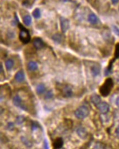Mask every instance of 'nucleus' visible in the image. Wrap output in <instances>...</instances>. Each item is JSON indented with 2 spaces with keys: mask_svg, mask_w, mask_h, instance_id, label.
Here are the masks:
<instances>
[{
  "mask_svg": "<svg viewBox=\"0 0 119 149\" xmlns=\"http://www.w3.org/2000/svg\"><path fill=\"white\" fill-rule=\"evenodd\" d=\"M114 81L111 78L109 77L107 78L99 88V93L102 97H107L111 92L114 87Z\"/></svg>",
  "mask_w": 119,
  "mask_h": 149,
  "instance_id": "obj_1",
  "label": "nucleus"
},
{
  "mask_svg": "<svg viewBox=\"0 0 119 149\" xmlns=\"http://www.w3.org/2000/svg\"><path fill=\"white\" fill-rule=\"evenodd\" d=\"M89 114V109L85 105H81L79 107L75 112V117L79 119H83L87 118Z\"/></svg>",
  "mask_w": 119,
  "mask_h": 149,
  "instance_id": "obj_2",
  "label": "nucleus"
},
{
  "mask_svg": "<svg viewBox=\"0 0 119 149\" xmlns=\"http://www.w3.org/2000/svg\"><path fill=\"white\" fill-rule=\"evenodd\" d=\"M19 28L21 29L19 32V39L24 44L28 43L31 40V35L27 29L23 26V25L20 24Z\"/></svg>",
  "mask_w": 119,
  "mask_h": 149,
  "instance_id": "obj_3",
  "label": "nucleus"
},
{
  "mask_svg": "<svg viewBox=\"0 0 119 149\" xmlns=\"http://www.w3.org/2000/svg\"><path fill=\"white\" fill-rule=\"evenodd\" d=\"M97 108L101 114H107L110 111V105L108 103L105 102H101L97 106Z\"/></svg>",
  "mask_w": 119,
  "mask_h": 149,
  "instance_id": "obj_4",
  "label": "nucleus"
},
{
  "mask_svg": "<svg viewBox=\"0 0 119 149\" xmlns=\"http://www.w3.org/2000/svg\"><path fill=\"white\" fill-rule=\"evenodd\" d=\"M61 29L63 33H66L69 28V21L67 18L64 17L60 18Z\"/></svg>",
  "mask_w": 119,
  "mask_h": 149,
  "instance_id": "obj_5",
  "label": "nucleus"
},
{
  "mask_svg": "<svg viewBox=\"0 0 119 149\" xmlns=\"http://www.w3.org/2000/svg\"><path fill=\"white\" fill-rule=\"evenodd\" d=\"M62 93L66 98L71 97L73 95L72 88L70 86L65 85L62 89Z\"/></svg>",
  "mask_w": 119,
  "mask_h": 149,
  "instance_id": "obj_6",
  "label": "nucleus"
},
{
  "mask_svg": "<svg viewBox=\"0 0 119 149\" xmlns=\"http://www.w3.org/2000/svg\"><path fill=\"white\" fill-rule=\"evenodd\" d=\"M76 132L78 137L83 140H85L88 138V133L84 127H79L76 130Z\"/></svg>",
  "mask_w": 119,
  "mask_h": 149,
  "instance_id": "obj_7",
  "label": "nucleus"
},
{
  "mask_svg": "<svg viewBox=\"0 0 119 149\" xmlns=\"http://www.w3.org/2000/svg\"><path fill=\"white\" fill-rule=\"evenodd\" d=\"M33 45L35 49L40 50L44 47L45 44L41 38H36L33 40Z\"/></svg>",
  "mask_w": 119,
  "mask_h": 149,
  "instance_id": "obj_8",
  "label": "nucleus"
},
{
  "mask_svg": "<svg viewBox=\"0 0 119 149\" xmlns=\"http://www.w3.org/2000/svg\"><path fill=\"white\" fill-rule=\"evenodd\" d=\"M101 71L100 65L98 63H95L92 66L91 72L93 76H97L99 75Z\"/></svg>",
  "mask_w": 119,
  "mask_h": 149,
  "instance_id": "obj_9",
  "label": "nucleus"
},
{
  "mask_svg": "<svg viewBox=\"0 0 119 149\" xmlns=\"http://www.w3.org/2000/svg\"><path fill=\"white\" fill-rule=\"evenodd\" d=\"M14 78L16 81L18 82H22L25 79V74L24 72L22 70H20L16 73L14 76Z\"/></svg>",
  "mask_w": 119,
  "mask_h": 149,
  "instance_id": "obj_10",
  "label": "nucleus"
},
{
  "mask_svg": "<svg viewBox=\"0 0 119 149\" xmlns=\"http://www.w3.org/2000/svg\"><path fill=\"white\" fill-rule=\"evenodd\" d=\"M64 145V140L62 138H57L53 142L52 146L54 148H60Z\"/></svg>",
  "mask_w": 119,
  "mask_h": 149,
  "instance_id": "obj_11",
  "label": "nucleus"
},
{
  "mask_svg": "<svg viewBox=\"0 0 119 149\" xmlns=\"http://www.w3.org/2000/svg\"><path fill=\"white\" fill-rule=\"evenodd\" d=\"M91 101L92 103L95 106H96V107H97L100 102H101V99L100 97L97 94H94L91 96Z\"/></svg>",
  "mask_w": 119,
  "mask_h": 149,
  "instance_id": "obj_12",
  "label": "nucleus"
},
{
  "mask_svg": "<svg viewBox=\"0 0 119 149\" xmlns=\"http://www.w3.org/2000/svg\"><path fill=\"white\" fill-rule=\"evenodd\" d=\"M13 103L16 107H21L22 105V98L19 96L16 95L13 98Z\"/></svg>",
  "mask_w": 119,
  "mask_h": 149,
  "instance_id": "obj_13",
  "label": "nucleus"
},
{
  "mask_svg": "<svg viewBox=\"0 0 119 149\" xmlns=\"http://www.w3.org/2000/svg\"><path fill=\"white\" fill-rule=\"evenodd\" d=\"M52 39L55 43H58V44H60L63 40V36L60 33H56V34L52 35Z\"/></svg>",
  "mask_w": 119,
  "mask_h": 149,
  "instance_id": "obj_14",
  "label": "nucleus"
},
{
  "mask_svg": "<svg viewBox=\"0 0 119 149\" xmlns=\"http://www.w3.org/2000/svg\"><path fill=\"white\" fill-rule=\"evenodd\" d=\"M28 69L29 71H34L38 69V65L35 61H30L28 64Z\"/></svg>",
  "mask_w": 119,
  "mask_h": 149,
  "instance_id": "obj_15",
  "label": "nucleus"
},
{
  "mask_svg": "<svg viewBox=\"0 0 119 149\" xmlns=\"http://www.w3.org/2000/svg\"><path fill=\"white\" fill-rule=\"evenodd\" d=\"M98 21V17L94 13H91L88 16V21L92 24H97Z\"/></svg>",
  "mask_w": 119,
  "mask_h": 149,
  "instance_id": "obj_16",
  "label": "nucleus"
},
{
  "mask_svg": "<svg viewBox=\"0 0 119 149\" xmlns=\"http://www.w3.org/2000/svg\"><path fill=\"white\" fill-rule=\"evenodd\" d=\"M46 87L44 84H39L37 86L36 88V91L38 94H41L45 92Z\"/></svg>",
  "mask_w": 119,
  "mask_h": 149,
  "instance_id": "obj_17",
  "label": "nucleus"
},
{
  "mask_svg": "<svg viewBox=\"0 0 119 149\" xmlns=\"http://www.w3.org/2000/svg\"><path fill=\"white\" fill-rule=\"evenodd\" d=\"M14 62L13 60L11 59H8L5 62V66H6V69L8 71L11 70L12 69V67H13V66H14Z\"/></svg>",
  "mask_w": 119,
  "mask_h": 149,
  "instance_id": "obj_18",
  "label": "nucleus"
},
{
  "mask_svg": "<svg viewBox=\"0 0 119 149\" xmlns=\"http://www.w3.org/2000/svg\"><path fill=\"white\" fill-rule=\"evenodd\" d=\"M21 140L22 142V143L24 144L25 146H26L27 147L29 148V147H31L32 146V145H33L32 143L26 138H25L24 137H22L21 138Z\"/></svg>",
  "mask_w": 119,
  "mask_h": 149,
  "instance_id": "obj_19",
  "label": "nucleus"
},
{
  "mask_svg": "<svg viewBox=\"0 0 119 149\" xmlns=\"http://www.w3.org/2000/svg\"><path fill=\"white\" fill-rule=\"evenodd\" d=\"M32 18L29 15H26L24 17V18H23V22H24V23L26 25L29 26L32 24Z\"/></svg>",
  "mask_w": 119,
  "mask_h": 149,
  "instance_id": "obj_20",
  "label": "nucleus"
},
{
  "mask_svg": "<svg viewBox=\"0 0 119 149\" xmlns=\"http://www.w3.org/2000/svg\"><path fill=\"white\" fill-rule=\"evenodd\" d=\"M119 58V43H117L115 45V49L114 51V58L113 59L115 61L116 60Z\"/></svg>",
  "mask_w": 119,
  "mask_h": 149,
  "instance_id": "obj_21",
  "label": "nucleus"
},
{
  "mask_svg": "<svg viewBox=\"0 0 119 149\" xmlns=\"http://www.w3.org/2000/svg\"><path fill=\"white\" fill-rule=\"evenodd\" d=\"M33 16L34 18L38 19L41 16V12L39 8L35 9L33 12Z\"/></svg>",
  "mask_w": 119,
  "mask_h": 149,
  "instance_id": "obj_22",
  "label": "nucleus"
},
{
  "mask_svg": "<svg viewBox=\"0 0 119 149\" xmlns=\"http://www.w3.org/2000/svg\"><path fill=\"white\" fill-rule=\"evenodd\" d=\"M25 120V118L24 117H23V116L21 115V116H18V117L16 119V123L17 124H18V125H20L22 124L23 122Z\"/></svg>",
  "mask_w": 119,
  "mask_h": 149,
  "instance_id": "obj_23",
  "label": "nucleus"
},
{
  "mask_svg": "<svg viewBox=\"0 0 119 149\" xmlns=\"http://www.w3.org/2000/svg\"><path fill=\"white\" fill-rule=\"evenodd\" d=\"M53 96H54V94H53L52 91H49L47 93H46L45 96V98L46 99H51L53 97Z\"/></svg>",
  "mask_w": 119,
  "mask_h": 149,
  "instance_id": "obj_24",
  "label": "nucleus"
},
{
  "mask_svg": "<svg viewBox=\"0 0 119 149\" xmlns=\"http://www.w3.org/2000/svg\"><path fill=\"white\" fill-rule=\"evenodd\" d=\"M7 138L2 133H0V142H2V143H5L7 142Z\"/></svg>",
  "mask_w": 119,
  "mask_h": 149,
  "instance_id": "obj_25",
  "label": "nucleus"
},
{
  "mask_svg": "<svg viewBox=\"0 0 119 149\" xmlns=\"http://www.w3.org/2000/svg\"><path fill=\"white\" fill-rule=\"evenodd\" d=\"M7 128L8 130H12L14 128V124L12 122H9L7 125Z\"/></svg>",
  "mask_w": 119,
  "mask_h": 149,
  "instance_id": "obj_26",
  "label": "nucleus"
},
{
  "mask_svg": "<svg viewBox=\"0 0 119 149\" xmlns=\"http://www.w3.org/2000/svg\"><path fill=\"white\" fill-rule=\"evenodd\" d=\"M112 30H113L115 34L119 37V29L117 27V26L115 25L112 26Z\"/></svg>",
  "mask_w": 119,
  "mask_h": 149,
  "instance_id": "obj_27",
  "label": "nucleus"
},
{
  "mask_svg": "<svg viewBox=\"0 0 119 149\" xmlns=\"http://www.w3.org/2000/svg\"><path fill=\"white\" fill-rule=\"evenodd\" d=\"M115 134L116 135V137L119 139V125L117 127V128L116 129Z\"/></svg>",
  "mask_w": 119,
  "mask_h": 149,
  "instance_id": "obj_28",
  "label": "nucleus"
},
{
  "mask_svg": "<svg viewBox=\"0 0 119 149\" xmlns=\"http://www.w3.org/2000/svg\"><path fill=\"white\" fill-rule=\"evenodd\" d=\"M115 104L117 105V107L119 108V96L117 97L115 101Z\"/></svg>",
  "mask_w": 119,
  "mask_h": 149,
  "instance_id": "obj_29",
  "label": "nucleus"
},
{
  "mask_svg": "<svg viewBox=\"0 0 119 149\" xmlns=\"http://www.w3.org/2000/svg\"><path fill=\"white\" fill-rule=\"evenodd\" d=\"M111 2L112 3V4L116 5V4H117V3L118 2L119 0H111Z\"/></svg>",
  "mask_w": 119,
  "mask_h": 149,
  "instance_id": "obj_30",
  "label": "nucleus"
},
{
  "mask_svg": "<svg viewBox=\"0 0 119 149\" xmlns=\"http://www.w3.org/2000/svg\"><path fill=\"white\" fill-rule=\"evenodd\" d=\"M2 72H3V67H2V65L0 64V74H1Z\"/></svg>",
  "mask_w": 119,
  "mask_h": 149,
  "instance_id": "obj_31",
  "label": "nucleus"
},
{
  "mask_svg": "<svg viewBox=\"0 0 119 149\" xmlns=\"http://www.w3.org/2000/svg\"><path fill=\"white\" fill-rule=\"evenodd\" d=\"M60 1L64 2H71L72 0H60Z\"/></svg>",
  "mask_w": 119,
  "mask_h": 149,
  "instance_id": "obj_32",
  "label": "nucleus"
}]
</instances>
